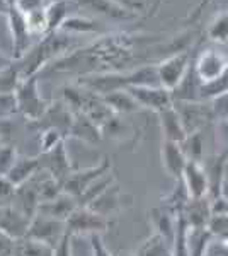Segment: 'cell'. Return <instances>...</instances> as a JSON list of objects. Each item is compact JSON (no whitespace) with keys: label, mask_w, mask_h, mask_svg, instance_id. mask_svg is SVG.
<instances>
[{"label":"cell","mask_w":228,"mask_h":256,"mask_svg":"<svg viewBox=\"0 0 228 256\" xmlns=\"http://www.w3.org/2000/svg\"><path fill=\"white\" fill-rule=\"evenodd\" d=\"M60 32H48L43 41H39L36 46H31V50L17 60V68L20 74V79L38 76L39 70L46 67V64L55 56L61 53L68 52V38H60Z\"/></svg>","instance_id":"6da1fadb"},{"label":"cell","mask_w":228,"mask_h":256,"mask_svg":"<svg viewBox=\"0 0 228 256\" xmlns=\"http://www.w3.org/2000/svg\"><path fill=\"white\" fill-rule=\"evenodd\" d=\"M15 98H17L19 113L31 123L39 122L49 108V104L39 92L38 76L20 80V84L15 89Z\"/></svg>","instance_id":"7a4b0ae2"},{"label":"cell","mask_w":228,"mask_h":256,"mask_svg":"<svg viewBox=\"0 0 228 256\" xmlns=\"http://www.w3.org/2000/svg\"><path fill=\"white\" fill-rule=\"evenodd\" d=\"M194 77L200 86L211 84L228 76V53L217 48L203 50L193 67Z\"/></svg>","instance_id":"3957f363"},{"label":"cell","mask_w":228,"mask_h":256,"mask_svg":"<svg viewBox=\"0 0 228 256\" xmlns=\"http://www.w3.org/2000/svg\"><path fill=\"white\" fill-rule=\"evenodd\" d=\"M191 70V53L189 50H181V52L174 53L162 62L157 64V74H159L160 86L167 90L174 92L182 80L186 79L188 72Z\"/></svg>","instance_id":"277c9868"},{"label":"cell","mask_w":228,"mask_h":256,"mask_svg":"<svg viewBox=\"0 0 228 256\" xmlns=\"http://www.w3.org/2000/svg\"><path fill=\"white\" fill-rule=\"evenodd\" d=\"M65 234H67V226L63 220H56V218L36 214L29 222L26 238L53 250L63 239Z\"/></svg>","instance_id":"5b68a950"},{"label":"cell","mask_w":228,"mask_h":256,"mask_svg":"<svg viewBox=\"0 0 228 256\" xmlns=\"http://www.w3.org/2000/svg\"><path fill=\"white\" fill-rule=\"evenodd\" d=\"M111 172V160L109 158H104L101 162H97L95 166L78 169V171H72L70 174L65 178V181L61 183V190L63 193L73 196L77 200L82 193L85 192L94 181H97L99 178L106 176Z\"/></svg>","instance_id":"8992f818"},{"label":"cell","mask_w":228,"mask_h":256,"mask_svg":"<svg viewBox=\"0 0 228 256\" xmlns=\"http://www.w3.org/2000/svg\"><path fill=\"white\" fill-rule=\"evenodd\" d=\"M67 232L72 236H90V234H101L109 227V218L95 214L89 207H77L67 220Z\"/></svg>","instance_id":"52a82bcc"},{"label":"cell","mask_w":228,"mask_h":256,"mask_svg":"<svg viewBox=\"0 0 228 256\" xmlns=\"http://www.w3.org/2000/svg\"><path fill=\"white\" fill-rule=\"evenodd\" d=\"M142 110H150L153 113L171 108L174 104L172 92L162 86H133L126 89Z\"/></svg>","instance_id":"ba28073f"},{"label":"cell","mask_w":228,"mask_h":256,"mask_svg":"<svg viewBox=\"0 0 228 256\" xmlns=\"http://www.w3.org/2000/svg\"><path fill=\"white\" fill-rule=\"evenodd\" d=\"M181 181L184 184L188 196L196 200V198H205L210 193V176L208 171L203 166V162L196 160H188L184 171H182Z\"/></svg>","instance_id":"9c48e42d"},{"label":"cell","mask_w":228,"mask_h":256,"mask_svg":"<svg viewBox=\"0 0 228 256\" xmlns=\"http://www.w3.org/2000/svg\"><path fill=\"white\" fill-rule=\"evenodd\" d=\"M174 108L179 113L182 125H184L188 134L201 132L205 123L208 122L211 116H215L213 110L205 108L200 101H174Z\"/></svg>","instance_id":"30bf717a"},{"label":"cell","mask_w":228,"mask_h":256,"mask_svg":"<svg viewBox=\"0 0 228 256\" xmlns=\"http://www.w3.org/2000/svg\"><path fill=\"white\" fill-rule=\"evenodd\" d=\"M41 158L46 159L44 162L41 160V169H44L48 174H51L56 181H60V183H63L65 178L73 171L72 164H70V159L67 156L65 140L61 144H58L53 150L46 152V154H41Z\"/></svg>","instance_id":"8fae6325"},{"label":"cell","mask_w":228,"mask_h":256,"mask_svg":"<svg viewBox=\"0 0 228 256\" xmlns=\"http://www.w3.org/2000/svg\"><path fill=\"white\" fill-rule=\"evenodd\" d=\"M29 222H31V218L24 216L20 210L12 207V205L2 207V210H0V232L12 238L14 241L26 238Z\"/></svg>","instance_id":"7c38bea8"},{"label":"cell","mask_w":228,"mask_h":256,"mask_svg":"<svg viewBox=\"0 0 228 256\" xmlns=\"http://www.w3.org/2000/svg\"><path fill=\"white\" fill-rule=\"evenodd\" d=\"M160 158H162V166H164L165 172L174 180H181L182 171H184L188 159H186L184 152L181 148V144L169 142V140H162V148H160Z\"/></svg>","instance_id":"4fadbf2b"},{"label":"cell","mask_w":228,"mask_h":256,"mask_svg":"<svg viewBox=\"0 0 228 256\" xmlns=\"http://www.w3.org/2000/svg\"><path fill=\"white\" fill-rule=\"evenodd\" d=\"M73 122V113L65 102H56V104H49L48 111L44 113V116L36 122L34 125L39 128H56L63 135L70 134V126Z\"/></svg>","instance_id":"5bb4252c"},{"label":"cell","mask_w":228,"mask_h":256,"mask_svg":"<svg viewBox=\"0 0 228 256\" xmlns=\"http://www.w3.org/2000/svg\"><path fill=\"white\" fill-rule=\"evenodd\" d=\"M182 217H184L186 224L191 229H205L208 227V222L211 218V212H210V198H189L188 204L182 208Z\"/></svg>","instance_id":"9a60e30c"},{"label":"cell","mask_w":228,"mask_h":256,"mask_svg":"<svg viewBox=\"0 0 228 256\" xmlns=\"http://www.w3.org/2000/svg\"><path fill=\"white\" fill-rule=\"evenodd\" d=\"M159 114V122H160V128H162V135H164V140H169V142H176V144H182L184 138L188 137V132H186L184 125H182V120L177 113V110L174 108V104L171 108L160 111Z\"/></svg>","instance_id":"2e32d148"},{"label":"cell","mask_w":228,"mask_h":256,"mask_svg":"<svg viewBox=\"0 0 228 256\" xmlns=\"http://www.w3.org/2000/svg\"><path fill=\"white\" fill-rule=\"evenodd\" d=\"M77 207H78V204H77L75 198L67 195V193H61V195H58L55 200L39 204L38 212L36 214H41V216H46V217L65 222L70 216H72V212Z\"/></svg>","instance_id":"e0dca14e"},{"label":"cell","mask_w":228,"mask_h":256,"mask_svg":"<svg viewBox=\"0 0 228 256\" xmlns=\"http://www.w3.org/2000/svg\"><path fill=\"white\" fill-rule=\"evenodd\" d=\"M41 169V159L38 158H17L14 162V166L10 168V171L7 172L5 178L14 184L15 188H20L22 184H26L29 180H32V176Z\"/></svg>","instance_id":"ac0fdd59"},{"label":"cell","mask_w":228,"mask_h":256,"mask_svg":"<svg viewBox=\"0 0 228 256\" xmlns=\"http://www.w3.org/2000/svg\"><path fill=\"white\" fill-rule=\"evenodd\" d=\"M87 207L102 217L111 216V214H114L116 210H119L123 207L121 190H119L118 184H111L104 193H101V195L95 198L94 202H90Z\"/></svg>","instance_id":"d6986e66"},{"label":"cell","mask_w":228,"mask_h":256,"mask_svg":"<svg viewBox=\"0 0 228 256\" xmlns=\"http://www.w3.org/2000/svg\"><path fill=\"white\" fill-rule=\"evenodd\" d=\"M68 137L84 140L87 144H95L102 137V130L99 128L92 120H89L82 113H73V122L70 126Z\"/></svg>","instance_id":"ffe728a7"},{"label":"cell","mask_w":228,"mask_h":256,"mask_svg":"<svg viewBox=\"0 0 228 256\" xmlns=\"http://www.w3.org/2000/svg\"><path fill=\"white\" fill-rule=\"evenodd\" d=\"M150 218L153 224V232L160 234L164 239H167L171 244H174L176 238V214H172L167 208H153L150 212Z\"/></svg>","instance_id":"44dd1931"},{"label":"cell","mask_w":228,"mask_h":256,"mask_svg":"<svg viewBox=\"0 0 228 256\" xmlns=\"http://www.w3.org/2000/svg\"><path fill=\"white\" fill-rule=\"evenodd\" d=\"M104 102L109 106V110L113 111L114 114H131L140 111V104L135 101V98L128 92L126 89H119L114 90V92H109L106 96H102Z\"/></svg>","instance_id":"7402d4cb"},{"label":"cell","mask_w":228,"mask_h":256,"mask_svg":"<svg viewBox=\"0 0 228 256\" xmlns=\"http://www.w3.org/2000/svg\"><path fill=\"white\" fill-rule=\"evenodd\" d=\"M136 256H172V244L160 236L153 232L150 238H147L142 242V246L136 250Z\"/></svg>","instance_id":"603a6c76"},{"label":"cell","mask_w":228,"mask_h":256,"mask_svg":"<svg viewBox=\"0 0 228 256\" xmlns=\"http://www.w3.org/2000/svg\"><path fill=\"white\" fill-rule=\"evenodd\" d=\"M82 6H87L90 9H94L99 14H104L107 18L114 19H130L135 16V12H130L123 7H119L118 4H114L113 0H78Z\"/></svg>","instance_id":"cb8c5ba5"},{"label":"cell","mask_w":228,"mask_h":256,"mask_svg":"<svg viewBox=\"0 0 228 256\" xmlns=\"http://www.w3.org/2000/svg\"><path fill=\"white\" fill-rule=\"evenodd\" d=\"M68 7L70 0H55L46 6V22H48V32L60 31L61 24L68 18Z\"/></svg>","instance_id":"d4e9b609"},{"label":"cell","mask_w":228,"mask_h":256,"mask_svg":"<svg viewBox=\"0 0 228 256\" xmlns=\"http://www.w3.org/2000/svg\"><path fill=\"white\" fill-rule=\"evenodd\" d=\"M181 148L188 160L203 162V159H205V137H203V132L188 134V137L181 144Z\"/></svg>","instance_id":"484cf974"},{"label":"cell","mask_w":228,"mask_h":256,"mask_svg":"<svg viewBox=\"0 0 228 256\" xmlns=\"http://www.w3.org/2000/svg\"><path fill=\"white\" fill-rule=\"evenodd\" d=\"M210 41L217 44H228V10H222L211 19L208 31H206Z\"/></svg>","instance_id":"4316f807"},{"label":"cell","mask_w":228,"mask_h":256,"mask_svg":"<svg viewBox=\"0 0 228 256\" xmlns=\"http://www.w3.org/2000/svg\"><path fill=\"white\" fill-rule=\"evenodd\" d=\"M211 238H213V234L208 230V227H205V229H191V227H188L189 256H205L206 246H208Z\"/></svg>","instance_id":"83f0119b"},{"label":"cell","mask_w":228,"mask_h":256,"mask_svg":"<svg viewBox=\"0 0 228 256\" xmlns=\"http://www.w3.org/2000/svg\"><path fill=\"white\" fill-rule=\"evenodd\" d=\"M111 184H114V176L111 174V172H109V174H106V176H102V178H99L97 181H94V183L90 184V186L77 198L78 207H87V205H89L90 202H94L95 198L101 195V193H104L106 190L111 186Z\"/></svg>","instance_id":"f1b7e54d"},{"label":"cell","mask_w":228,"mask_h":256,"mask_svg":"<svg viewBox=\"0 0 228 256\" xmlns=\"http://www.w3.org/2000/svg\"><path fill=\"white\" fill-rule=\"evenodd\" d=\"M26 19V26L31 36H46L48 34V22H46V7L31 10L22 14Z\"/></svg>","instance_id":"f546056e"},{"label":"cell","mask_w":228,"mask_h":256,"mask_svg":"<svg viewBox=\"0 0 228 256\" xmlns=\"http://www.w3.org/2000/svg\"><path fill=\"white\" fill-rule=\"evenodd\" d=\"M97 30L95 20L80 18V16H68L67 20L61 24L60 32H73V34H84V32H92Z\"/></svg>","instance_id":"4dcf8cb0"},{"label":"cell","mask_w":228,"mask_h":256,"mask_svg":"<svg viewBox=\"0 0 228 256\" xmlns=\"http://www.w3.org/2000/svg\"><path fill=\"white\" fill-rule=\"evenodd\" d=\"M14 256H51V250L44 244H39L36 241L22 238L15 241Z\"/></svg>","instance_id":"1f68e13d"},{"label":"cell","mask_w":228,"mask_h":256,"mask_svg":"<svg viewBox=\"0 0 228 256\" xmlns=\"http://www.w3.org/2000/svg\"><path fill=\"white\" fill-rule=\"evenodd\" d=\"M20 74L17 65H9V67L0 70V94L15 92L17 86L20 84Z\"/></svg>","instance_id":"d6a6232c"},{"label":"cell","mask_w":228,"mask_h":256,"mask_svg":"<svg viewBox=\"0 0 228 256\" xmlns=\"http://www.w3.org/2000/svg\"><path fill=\"white\" fill-rule=\"evenodd\" d=\"M63 140L65 135L60 130H56V128H44V130H41V137H39L41 154H46V152L53 150Z\"/></svg>","instance_id":"836d02e7"},{"label":"cell","mask_w":228,"mask_h":256,"mask_svg":"<svg viewBox=\"0 0 228 256\" xmlns=\"http://www.w3.org/2000/svg\"><path fill=\"white\" fill-rule=\"evenodd\" d=\"M17 113H19V106H17L15 92L0 94V122H7V120L15 116Z\"/></svg>","instance_id":"e575fe53"},{"label":"cell","mask_w":228,"mask_h":256,"mask_svg":"<svg viewBox=\"0 0 228 256\" xmlns=\"http://www.w3.org/2000/svg\"><path fill=\"white\" fill-rule=\"evenodd\" d=\"M17 152L14 146H2L0 147V176H5L17 160Z\"/></svg>","instance_id":"d590c367"},{"label":"cell","mask_w":228,"mask_h":256,"mask_svg":"<svg viewBox=\"0 0 228 256\" xmlns=\"http://www.w3.org/2000/svg\"><path fill=\"white\" fill-rule=\"evenodd\" d=\"M15 192H17V188L5 176H0V207H9V205H12Z\"/></svg>","instance_id":"8d00e7d4"},{"label":"cell","mask_w":228,"mask_h":256,"mask_svg":"<svg viewBox=\"0 0 228 256\" xmlns=\"http://www.w3.org/2000/svg\"><path fill=\"white\" fill-rule=\"evenodd\" d=\"M208 230L213 236H220L228 239V216L211 217L208 222Z\"/></svg>","instance_id":"74e56055"},{"label":"cell","mask_w":228,"mask_h":256,"mask_svg":"<svg viewBox=\"0 0 228 256\" xmlns=\"http://www.w3.org/2000/svg\"><path fill=\"white\" fill-rule=\"evenodd\" d=\"M210 212L211 217H222L228 216V202L222 195L210 198Z\"/></svg>","instance_id":"f35d334b"},{"label":"cell","mask_w":228,"mask_h":256,"mask_svg":"<svg viewBox=\"0 0 228 256\" xmlns=\"http://www.w3.org/2000/svg\"><path fill=\"white\" fill-rule=\"evenodd\" d=\"M72 241H73V236L67 232L63 236V239H61V241L51 250V256H73Z\"/></svg>","instance_id":"ab89813d"},{"label":"cell","mask_w":228,"mask_h":256,"mask_svg":"<svg viewBox=\"0 0 228 256\" xmlns=\"http://www.w3.org/2000/svg\"><path fill=\"white\" fill-rule=\"evenodd\" d=\"M89 241H90V253H92V256H113L111 251L106 248L101 234H90Z\"/></svg>","instance_id":"60d3db41"},{"label":"cell","mask_w":228,"mask_h":256,"mask_svg":"<svg viewBox=\"0 0 228 256\" xmlns=\"http://www.w3.org/2000/svg\"><path fill=\"white\" fill-rule=\"evenodd\" d=\"M15 241L3 232H0V256H14Z\"/></svg>","instance_id":"b9f144b4"},{"label":"cell","mask_w":228,"mask_h":256,"mask_svg":"<svg viewBox=\"0 0 228 256\" xmlns=\"http://www.w3.org/2000/svg\"><path fill=\"white\" fill-rule=\"evenodd\" d=\"M217 137L228 150V120H218L217 122Z\"/></svg>","instance_id":"7bdbcfd3"},{"label":"cell","mask_w":228,"mask_h":256,"mask_svg":"<svg viewBox=\"0 0 228 256\" xmlns=\"http://www.w3.org/2000/svg\"><path fill=\"white\" fill-rule=\"evenodd\" d=\"M218 193L228 202V160L223 166L222 176H220V184H218Z\"/></svg>","instance_id":"ee69618b"},{"label":"cell","mask_w":228,"mask_h":256,"mask_svg":"<svg viewBox=\"0 0 228 256\" xmlns=\"http://www.w3.org/2000/svg\"><path fill=\"white\" fill-rule=\"evenodd\" d=\"M114 4H118L119 7H123V9L130 10V12H138L143 9V2L142 0H113Z\"/></svg>","instance_id":"f6af8a7d"},{"label":"cell","mask_w":228,"mask_h":256,"mask_svg":"<svg viewBox=\"0 0 228 256\" xmlns=\"http://www.w3.org/2000/svg\"><path fill=\"white\" fill-rule=\"evenodd\" d=\"M210 4H211V0H201V2L198 4L196 9H194L193 14H189V18H188V19H189V20H196V19L200 18V16L203 14V10H205V7H208Z\"/></svg>","instance_id":"bcb514c9"},{"label":"cell","mask_w":228,"mask_h":256,"mask_svg":"<svg viewBox=\"0 0 228 256\" xmlns=\"http://www.w3.org/2000/svg\"><path fill=\"white\" fill-rule=\"evenodd\" d=\"M14 64V60H12V56L10 55H5V53L0 50V70L2 68H5V67H9V65Z\"/></svg>","instance_id":"7dc6e473"},{"label":"cell","mask_w":228,"mask_h":256,"mask_svg":"<svg viewBox=\"0 0 228 256\" xmlns=\"http://www.w3.org/2000/svg\"><path fill=\"white\" fill-rule=\"evenodd\" d=\"M9 2H7V0H0V16L2 14H7V12H9Z\"/></svg>","instance_id":"c3c4849f"},{"label":"cell","mask_w":228,"mask_h":256,"mask_svg":"<svg viewBox=\"0 0 228 256\" xmlns=\"http://www.w3.org/2000/svg\"><path fill=\"white\" fill-rule=\"evenodd\" d=\"M119 256H136V254L135 253H121Z\"/></svg>","instance_id":"681fc988"},{"label":"cell","mask_w":228,"mask_h":256,"mask_svg":"<svg viewBox=\"0 0 228 256\" xmlns=\"http://www.w3.org/2000/svg\"><path fill=\"white\" fill-rule=\"evenodd\" d=\"M7 2H9V6H12V4H14L15 0H7Z\"/></svg>","instance_id":"f907efd6"},{"label":"cell","mask_w":228,"mask_h":256,"mask_svg":"<svg viewBox=\"0 0 228 256\" xmlns=\"http://www.w3.org/2000/svg\"><path fill=\"white\" fill-rule=\"evenodd\" d=\"M3 146V144H2V137H0V147H2Z\"/></svg>","instance_id":"816d5d0a"},{"label":"cell","mask_w":228,"mask_h":256,"mask_svg":"<svg viewBox=\"0 0 228 256\" xmlns=\"http://www.w3.org/2000/svg\"><path fill=\"white\" fill-rule=\"evenodd\" d=\"M46 2H48V4H49V2H55V0H46Z\"/></svg>","instance_id":"f5cc1de1"}]
</instances>
